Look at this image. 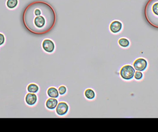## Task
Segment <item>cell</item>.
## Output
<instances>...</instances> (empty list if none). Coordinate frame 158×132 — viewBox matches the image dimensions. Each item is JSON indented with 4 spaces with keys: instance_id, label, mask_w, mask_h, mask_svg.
I'll return each mask as SVG.
<instances>
[{
    "instance_id": "obj_1",
    "label": "cell",
    "mask_w": 158,
    "mask_h": 132,
    "mask_svg": "<svg viewBox=\"0 0 158 132\" xmlns=\"http://www.w3.org/2000/svg\"><path fill=\"white\" fill-rule=\"evenodd\" d=\"M32 24L29 29L34 34H47L54 27L57 16L54 9L44 2H38L32 5Z\"/></svg>"
},
{
    "instance_id": "obj_2",
    "label": "cell",
    "mask_w": 158,
    "mask_h": 132,
    "mask_svg": "<svg viewBox=\"0 0 158 132\" xmlns=\"http://www.w3.org/2000/svg\"><path fill=\"white\" fill-rule=\"evenodd\" d=\"M145 16L151 25L158 28V0H149L145 9Z\"/></svg>"
},
{
    "instance_id": "obj_3",
    "label": "cell",
    "mask_w": 158,
    "mask_h": 132,
    "mask_svg": "<svg viewBox=\"0 0 158 132\" xmlns=\"http://www.w3.org/2000/svg\"><path fill=\"white\" fill-rule=\"evenodd\" d=\"M135 70L133 67L129 65L124 66L120 70L121 77L126 80L132 79L134 75Z\"/></svg>"
},
{
    "instance_id": "obj_4",
    "label": "cell",
    "mask_w": 158,
    "mask_h": 132,
    "mask_svg": "<svg viewBox=\"0 0 158 132\" xmlns=\"http://www.w3.org/2000/svg\"><path fill=\"white\" fill-rule=\"evenodd\" d=\"M148 66V63L145 59L140 58L137 59L134 63V67L138 71H144Z\"/></svg>"
},
{
    "instance_id": "obj_5",
    "label": "cell",
    "mask_w": 158,
    "mask_h": 132,
    "mask_svg": "<svg viewBox=\"0 0 158 132\" xmlns=\"http://www.w3.org/2000/svg\"><path fill=\"white\" fill-rule=\"evenodd\" d=\"M44 50L48 53H51L55 50V44L50 39H45L42 44Z\"/></svg>"
},
{
    "instance_id": "obj_6",
    "label": "cell",
    "mask_w": 158,
    "mask_h": 132,
    "mask_svg": "<svg viewBox=\"0 0 158 132\" xmlns=\"http://www.w3.org/2000/svg\"><path fill=\"white\" fill-rule=\"evenodd\" d=\"M123 27L122 23L119 20H114L111 23L110 29L112 33L117 34L122 30Z\"/></svg>"
},
{
    "instance_id": "obj_7",
    "label": "cell",
    "mask_w": 158,
    "mask_h": 132,
    "mask_svg": "<svg viewBox=\"0 0 158 132\" xmlns=\"http://www.w3.org/2000/svg\"><path fill=\"white\" fill-rule=\"evenodd\" d=\"M68 106L66 102H60L57 106L56 111L57 114L59 116H63L67 113Z\"/></svg>"
},
{
    "instance_id": "obj_8",
    "label": "cell",
    "mask_w": 158,
    "mask_h": 132,
    "mask_svg": "<svg viewBox=\"0 0 158 132\" xmlns=\"http://www.w3.org/2000/svg\"><path fill=\"white\" fill-rule=\"evenodd\" d=\"M37 100V95L34 94L28 93L26 97V101L27 104L33 105L35 104Z\"/></svg>"
},
{
    "instance_id": "obj_9",
    "label": "cell",
    "mask_w": 158,
    "mask_h": 132,
    "mask_svg": "<svg viewBox=\"0 0 158 132\" xmlns=\"http://www.w3.org/2000/svg\"><path fill=\"white\" fill-rule=\"evenodd\" d=\"M58 102L57 99L54 98H50L47 101L46 103V106L49 109H54L57 105H58Z\"/></svg>"
},
{
    "instance_id": "obj_10",
    "label": "cell",
    "mask_w": 158,
    "mask_h": 132,
    "mask_svg": "<svg viewBox=\"0 0 158 132\" xmlns=\"http://www.w3.org/2000/svg\"><path fill=\"white\" fill-rule=\"evenodd\" d=\"M48 95L51 98H57L58 97L59 93L58 90L54 87H51L48 89L47 91Z\"/></svg>"
},
{
    "instance_id": "obj_11",
    "label": "cell",
    "mask_w": 158,
    "mask_h": 132,
    "mask_svg": "<svg viewBox=\"0 0 158 132\" xmlns=\"http://www.w3.org/2000/svg\"><path fill=\"white\" fill-rule=\"evenodd\" d=\"M85 95L87 98L93 99L95 97V93L92 89H87L85 92Z\"/></svg>"
},
{
    "instance_id": "obj_12",
    "label": "cell",
    "mask_w": 158,
    "mask_h": 132,
    "mask_svg": "<svg viewBox=\"0 0 158 132\" xmlns=\"http://www.w3.org/2000/svg\"><path fill=\"white\" fill-rule=\"evenodd\" d=\"M18 3V0H8L7 6L9 9H14L16 7Z\"/></svg>"
},
{
    "instance_id": "obj_13",
    "label": "cell",
    "mask_w": 158,
    "mask_h": 132,
    "mask_svg": "<svg viewBox=\"0 0 158 132\" xmlns=\"http://www.w3.org/2000/svg\"><path fill=\"white\" fill-rule=\"evenodd\" d=\"M118 44L123 47H128L130 44L129 41L126 38H121L118 41Z\"/></svg>"
},
{
    "instance_id": "obj_14",
    "label": "cell",
    "mask_w": 158,
    "mask_h": 132,
    "mask_svg": "<svg viewBox=\"0 0 158 132\" xmlns=\"http://www.w3.org/2000/svg\"><path fill=\"white\" fill-rule=\"evenodd\" d=\"M38 89L39 88H38V86L35 84H30L27 88V90L29 92L33 93L37 92L38 91Z\"/></svg>"
},
{
    "instance_id": "obj_15",
    "label": "cell",
    "mask_w": 158,
    "mask_h": 132,
    "mask_svg": "<svg viewBox=\"0 0 158 132\" xmlns=\"http://www.w3.org/2000/svg\"><path fill=\"white\" fill-rule=\"evenodd\" d=\"M59 93L60 94L62 95L66 92V88L64 86H61L58 89Z\"/></svg>"
},
{
    "instance_id": "obj_16",
    "label": "cell",
    "mask_w": 158,
    "mask_h": 132,
    "mask_svg": "<svg viewBox=\"0 0 158 132\" xmlns=\"http://www.w3.org/2000/svg\"><path fill=\"white\" fill-rule=\"evenodd\" d=\"M142 73L140 71H136L135 75V79H138V80L141 79L142 77Z\"/></svg>"
},
{
    "instance_id": "obj_17",
    "label": "cell",
    "mask_w": 158,
    "mask_h": 132,
    "mask_svg": "<svg viewBox=\"0 0 158 132\" xmlns=\"http://www.w3.org/2000/svg\"><path fill=\"white\" fill-rule=\"evenodd\" d=\"M5 41V37L2 34H0V45H2Z\"/></svg>"
}]
</instances>
